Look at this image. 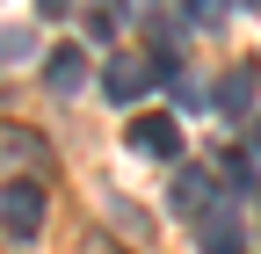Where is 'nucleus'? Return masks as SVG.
<instances>
[{
  "label": "nucleus",
  "instance_id": "f257e3e1",
  "mask_svg": "<svg viewBox=\"0 0 261 254\" xmlns=\"http://www.w3.org/2000/svg\"><path fill=\"white\" fill-rule=\"evenodd\" d=\"M0 233H8L15 247H29L44 233V189L37 182H8L0 189Z\"/></svg>",
  "mask_w": 261,
  "mask_h": 254
},
{
  "label": "nucleus",
  "instance_id": "f03ea898",
  "mask_svg": "<svg viewBox=\"0 0 261 254\" xmlns=\"http://www.w3.org/2000/svg\"><path fill=\"white\" fill-rule=\"evenodd\" d=\"M152 73H160V58H138V51H123V58H109V73H102V94L123 109V102H138V94H152Z\"/></svg>",
  "mask_w": 261,
  "mask_h": 254
},
{
  "label": "nucleus",
  "instance_id": "7ed1b4c3",
  "mask_svg": "<svg viewBox=\"0 0 261 254\" xmlns=\"http://www.w3.org/2000/svg\"><path fill=\"white\" fill-rule=\"evenodd\" d=\"M218 204H225V196H218V182H211L203 167H181V182H174V211L189 218V225H203Z\"/></svg>",
  "mask_w": 261,
  "mask_h": 254
},
{
  "label": "nucleus",
  "instance_id": "20e7f679",
  "mask_svg": "<svg viewBox=\"0 0 261 254\" xmlns=\"http://www.w3.org/2000/svg\"><path fill=\"white\" fill-rule=\"evenodd\" d=\"M196 240H203V254H247V233H240V204L225 196L203 225H196Z\"/></svg>",
  "mask_w": 261,
  "mask_h": 254
},
{
  "label": "nucleus",
  "instance_id": "39448f33",
  "mask_svg": "<svg viewBox=\"0 0 261 254\" xmlns=\"http://www.w3.org/2000/svg\"><path fill=\"white\" fill-rule=\"evenodd\" d=\"M123 145H130V153H145V160H167V153L181 145V123H174V116H138Z\"/></svg>",
  "mask_w": 261,
  "mask_h": 254
},
{
  "label": "nucleus",
  "instance_id": "423d86ee",
  "mask_svg": "<svg viewBox=\"0 0 261 254\" xmlns=\"http://www.w3.org/2000/svg\"><path fill=\"white\" fill-rule=\"evenodd\" d=\"M44 80H51V94H80V80H87V51H51L44 58Z\"/></svg>",
  "mask_w": 261,
  "mask_h": 254
},
{
  "label": "nucleus",
  "instance_id": "0eeeda50",
  "mask_svg": "<svg viewBox=\"0 0 261 254\" xmlns=\"http://www.w3.org/2000/svg\"><path fill=\"white\" fill-rule=\"evenodd\" d=\"M211 102H218L225 116H247V109H254V73H247V66H240V73H225Z\"/></svg>",
  "mask_w": 261,
  "mask_h": 254
},
{
  "label": "nucleus",
  "instance_id": "6e6552de",
  "mask_svg": "<svg viewBox=\"0 0 261 254\" xmlns=\"http://www.w3.org/2000/svg\"><path fill=\"white\" fill-rule=\"evenodd\" d=\"M29 51H37V37H29V29H0V66H22Z\"/></svg>",
  "mask_w": 261,
  "mask_h": 254
},
{
  "label": "nucleus",
  "instance_id": "1a4fd4ad",
  "mask_svg": "<svg viewBox=\"0 0 261 254\" xmlns=\"http://www.w3.org/2000/svg\"><path fill=\"white\" fill-rule=\"evenodd\" d=\"M181 15H189L196 29H218V22H225V0H181Z\"/></svg>",
  "mask_w": 261,
  "mask_h": 254
},
{
  "label": "nucleus",
  "instance_id": "9d476101",
  "mask_svg": "<svg viewBox=\"0 0 261 254\" xmlns=\"http://www.w3.org/2000/svg\"><path fill=\"white\" fill-rule=\"evenodd\" d=\"M0 145H8V153H15V160H44V138H37V131H8V138H0Z\"/></svg>",
  "mask_w": 261,
  "mask_h": 254
},
{
  "label": "nucleus",
  "instance_id": "9b49d317",
  "mask_svg": "<svg viewBox=\"0 0 261 254\" xmlns=\"http://www.w3.org/2000/svg\"><path fill=\"white\" fill-rule=\"evenodd\" d=\"M225 174H232L240 189H254V160H247V153H232V160H225Z\"/></svg>",
  "mask_w": 261,
  "mask_h": 254
},
{
  "label": "nucleus",
  "instance_id": "f8f14e48",
  "mask_svg": "<svg viewBox=\"0 0 261 254\" xmlns=\"http://www.w3.org/2000/svg\"><path fill=\"white\" fill-rule=\"evenodd\" d=\"M116 15H123V0H94V29H116Z\"/></svg>",
  "mask_w": 261,
  "mask_h": 254
},
{
  "label": "nucleus",
  "instance_id": "ddd939ff",
  "mask_svg": "<svg viewBox=\"0 0 261 254\" xmlns=\"http://www.w3.org/2000/svg\"><path fill=\"white\" fill-rule=\"evenodd\" d=\"M37 8H44V15H65V8H73V0H37Z\"/></svg>",
  "mask_w": 261,
  "mask_h": 254
},
{
  "label": "nucleus",
  "instance_id": "4468645a",
  "mask_svg": "<svg viewBox=\"0 0 261 254\" xmlns=\"http://www.w3.org/2000/svg\"><path fill=\"white\" fill-rule=\"evenodd\" d=\"M254 153H261V116H254Z\"/></svg>",
  "mask_w": 261,
  "mask_h": 254
}]
</instances>
